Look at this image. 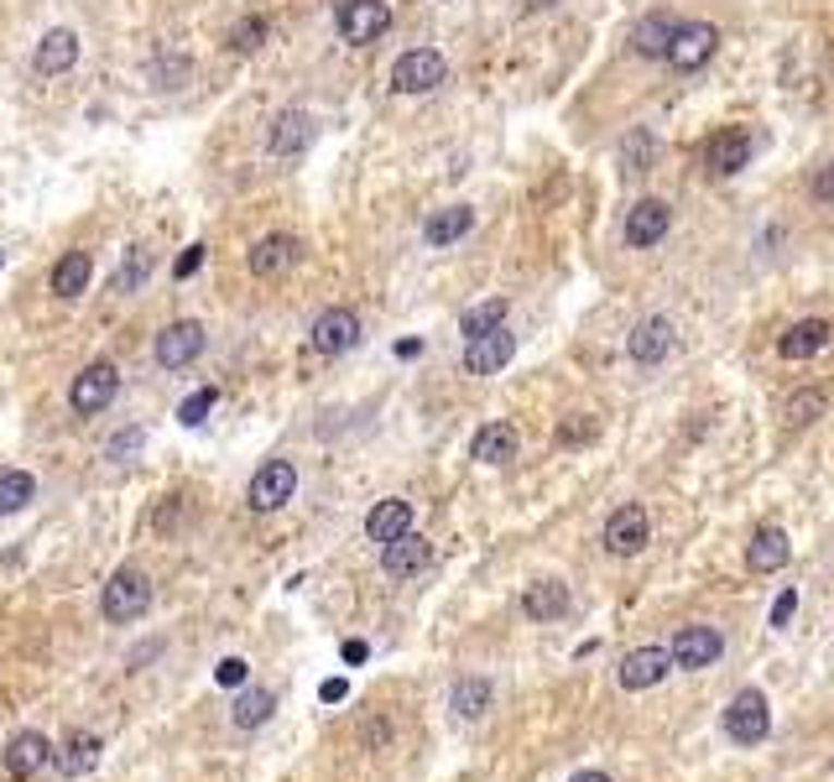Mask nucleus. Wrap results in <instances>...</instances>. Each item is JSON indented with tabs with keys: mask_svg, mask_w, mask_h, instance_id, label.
I'll return each mask as SVG.
<instances>
[{
	"mask_svg": "<svg viewBox=\"0 0 834 782\" xmlns=\"http://www.w3.org/2000/svg\"><path fill=\"white\" fill-rule=\"evenodd\" d=\"M428 558H433V548H428V538H418V532H402L397 543L382 548V569L391 574V579H412V574H423L428 569Z\"/></svg>",
	"mask_w": 834,
	"mask_h": 782,
	"instance_id": "6ab92c4d",
	"label": "nucleus"
},
{
	"mask_svg": "<svg viewBox=\"0 0 834 782\" xmlns=\"http://www.w3.org/2000/svg\"><path fill=\"white\" fill-rule=\"evenodd\" d=\"M646 538H652V521L646 512L631 501V506H616L611 521H605V553H616V558H631V553H642Z\"/></svg>",
	"mask_w": 834,
	"mask_h": 782,
	"instance_id": "1a4fd4ad",
	"label": "nucleus"
},
{
	"mask_svg": "<svg viewBox=\"0 0 834 782\" xmlns=\"http://www.w3.org/2000/svg\"><path fill=\"white\" fill-rule=\"evenodd\" d=\"M26 501H37V480H32L26 470H5V474H0V517L22 512Z\"/></svg>",
	"mask_w": 834,
	"mask_h": 782,
	"instance_id": "f704fd0d",
	"label": "nucleus"
},
{
	"mask_svg": "<svg viewBox=\"0 0 834 782\" xmlns=\"http://www.w3.org/2000/svg\"><path fill=\"white\" fill-rule=\"evenodd\" d=\"M511 350H517V339H511L506 324L491 329V334H480V339H464V371H470V376H496L500 365L511 360Z\"/></svg>",
	"mask_w": 834,
	"mask_h": 782,
	"instance_id": "4468645a",
	"label": "nucleus"
},
{
	"mask_svg": "<svg viewBox=\"0 0 834 782\" xmlns=\"http://www.w3.org/2000/svg\"><path fill=\"white\" fill-rule=\"evenodd\" d=\"M793 611H798V590H783L777 594V605H772V626H787Z\"/></svg>",
	"mask_w": 834,
	"mask_h": 782,
	"instance_id": "37998d69",
	"label": "nucleus"
},
{
	"mask_svg": "<svg viewBox=\"0 0 834 782\" xmlns=\"http://www.w3.org/2000/svg\"><path fill=\"white\" fill-rule=\"evenodd\" d=\"M52 761H58L63 778H84V772L99 761V735H69V746H63Z\"/></svg>",
	"mask_w": 834,
	"mask_h": 782,
	"instance_id": "7c9ffc66",
	"label": "nucleus"
},
{
	"mask_svg": "<svg viewBox=\"0 0 834 782\" xmlns=\"http://www.w3.org/2000/svg\"><path fill=\"white\" fill-rule=\"evenodd\" d=\"M271 710H277V694L271 688H245L235 699V710H230V720H235L240 731H256V725L271 720Z\"/></svg>",
	"mask_w": 834,
	"mask_h": 782,
	"instance_id": "c756f323",
	"label": "nucleus"
},
{
	"mask_svg": "<svg viewBox=\"0 0 834 782\" xmlns=\"http://www.w3.org/2000/svg\"><path fill=\"white\" fill-rule=\"evenodd\" d=\"M824 407H830V397H824L819 386H809V392H793V397H787V423L809 428V423H819V418H824Z\"/></svg>",
	"mask_w": 834,
	"mask_h": 782,
	"instance_id": "c9c22d12",
	"label": "nucleus"
},
{
	"mask_svg": "<svg viewBox=\"0 0 834 782\" xmlns=\"http://www.w3.org/2000/svg\"><path fill=\"white\" fill-rule=\"evenodd\" d=\"M449 705H454L459 720H480V714L491 710V684H485V678H459Z\"/></svg>",
	"mask_w": 834,
	"mask_h": 782,
	"instance_id": "72a5a7b5",
	"label": "nucleus"
},
{
	"mask_svg": "<svg viewBox=\"0 0 834 782\" xmlns=\"http://www.w3.org/2000/svg\"><path fill=\"white\" fill-rule=\"evenodd\" d=\"M678 26L667 11H646L642 22H637V32H631V48H637V58H667L673 52V37H678Z\"/></svg>",
	"mask_w": 834,
	"mask_h": 782,
	"instance_id": "aec40b11",
	"label": "nucleus"
},
{
	"mask_svg": "<svg viewBox=\"0 0 834 782\" xmlns=\"http://www.w3.org/2000/svg\"><path fill=\"white\" fill-rule=\"evenodd\" d=\"M298 491V470H292V459H266L262 470L251 474V506L256 512H277L287 506Z\"/></svg>",
	"mask_w": 834,
	"mask_h": 782,
	"instance_id": "9b49d317",
	"label": "nucleus"
},
{
	"mask_svg": "<svg viewBox=\"0 0 834 782\" xmlns=\"http://www.w3.org/2000/svg\"><path fill=\"white\" fill-rule=\"evenodd\" d=\"M506 324V298H485V303H475V309H464V318H459V334L464 339H480V334H491Z\"/></svg>",
	"mask_w": 834,
	"mask_h": 782,
	"instance_id": "473e14b6",
	"label": "nucleus"
},
{
	"mask_svg": "<svg viewBox=\"0 0 834 782\" xmlns=\"http://www.w3.org/2000/svg\"><path fill=\"white\" fill-rule=\"evenodd\" d=\"M309 345L318 350V356H345V350H355L360 345V318L350 309H324L318 318H313Z\"/></svg>",
	"mask_w": 834,
	"mask_h": 782,
	"instance_id": "0eeeda50",
	"label": "nucleus"
},
{
	"mask_svg": "<svg viewBox=\"0 0 834 782\" xmlns=\"http://www.w3.org/2000/svg\"><path fill=\"white\" fill-rule=\"evenodd\" d=\"M215 678H219L225 688H240L245 678H251V667H245V658H225V663L215 667Z\"/></svg>",
	"mask_w": 834,
	"mask_h": 782,
	"instance_id": "a19ab883",
	"label": "nucleus"
},
{
	"mask_svg": "<svg viewBox=\"0 0 834 782\" xmlns=\"http://www.w3.org/2000/svg\"><path fill=\"white\" fill-rule=\"evenodd\" d=\"M746 163H751V136L740 125H725L715 142H710V172L715 178H736Z\"/></svg>",
	"mask_w": 834,
	"mask_h": 782,
	"instance_id": "4be33fe9",
	"label": "nucleus"
},
{
	"mask_svg": "<svg viewBox=\"0 0 834 782\" xmlns=\"http://www.w3.org/2000/svg\"><path fill=\"white\" fill-rule=\"evenodd\" d=\"M73 63H78V32H69V26H52L48 37L37 43V52H32V69L43 73V79L69 73Z\"/></svg>",
	"mask_w": 834,
	"mask_h": 782,
	"instance_id": "a211bd4d",
	"label": "nucleus"
},
{
	"mask_svg": "<svg viewBox=\"0 0 834 782\" xmlns=\"http://www.w3.org/2000/svg\"><path fill=\"white\" fill-rule=\"evenodd\" d=\"M52 761V741L43 731H22V735H11V746H5V772L16 782H26V778H37L43 767Z\"/></svg>",
	"mask_w": 834,
	"mask_h": 782,
	"instance_id": "dca6fc26",
	"label": "nucleus"
},
{
	"mask_svg": "<svg viewBox=\"0 0 834 782\" xmlns=\"http://www.w3.org/2000/svg\"><path fill=\"white\" fill-rule=\"evenodd\" d=\"M480 465H506V459H517V428L511 423H485L475 433V444H470Z\"/></svg>",
	"mask_w": 834,
	"mask_h": 782,
	"instance_id": "c85d7f7f",
	"label": "nucleus"
},
{
	"mask_svg": "<svg viewBox=\"0 0 834 782\" xmlns=\"http://www.w3.org/2000/svg\"><path fill=\"white\" fill-rule=\"evenodd\" d=\"M402 532H412V506L407 501H376L371 512H365V538L371 543H397Z\"/></svg>",
	"mask_w": 834,
	"mask_h": 782,
	"instance_id": "412c9836",
	"label": "nucleus"
},
{
	"mask_svg": "<svg viewBox=\"0 0 834 782\" xmlns=\"http://www.w3.org/2000/svg\"><path fill=\"white\" fill-rule=\"evenodd\" d=\"M720 725H725V735H730L736 746H762L766 731H772V705H766V694L762 688H740L736 699L725 705Z\"/></svg>",
	"mask_w": 834,
	"mask_h": 782,
	"instance_id": "f03ea898",
	"label": "nucleus"
},
{
	"mask_svg": "<svg viewBox=\"0 0 834 782\" xmlns=\"http://www.w3.org/2000/svg\"><path fill=\"white\" fill-rule=\"evenodd\" d=\"M667 667H673V647H637V652H626L620 658V688H631V694H642V688H657L667 678Z\"/></svg>",
	"mask_w": 834,
	"mask_h": 782,
	"instance_id": "f8f14e48",
	"label": "nucleus"
},
{
	"mask_svg": "<svg viewBox=\"0 0 834 782\" xmlns=\"http://www.w3.org/2000/svg\"><path fill=\"white\" fill-rule=\"evenodd\" d=\"M345 694H350V684H345V678H329V684L318 688V699H324V705H339Z\"/></svg>",
	"mask_w": 834,
	"mask_h": 782,
	"instance_id": "49530a36",
	"label": "nucleus"
},
{
	"mask_svg": "<svg viewBox=\"0 0 834 782\" xmlns=\"http://www.w3.org/2000/svg\"><path fill=\"white\" fill-rule=\"evenodd\" d=\"M715 48H720V26H710V22H684L678 26V37H673V52H667V63L678 73H693V69H704L710 58H715Z\"/></svg>",
	"mask_w": 834,
	"mask_h": 782,
	"instance_id": "423d86ee",
	"label": "nucleus"
},
{
	"mask_svg": "<svg viewBox=\"0 0 834 782\" xmlns=\"http://www.w3.org/2000/svg\"><path fill=\"white\" fill-rule=\"evenodd\" d=\"M553 5H558V0H527V11H532V16H537V11H553Z\"/></svg>",
	"mask_w": 834,
	"mask_h": 782,
	"instance_id": "8fccbe9b",
	"label": "nucleus"
},
{
	"mask_svg": "<svg viewBox=\"0 0 834 782\" xmlns=\"http://www.w3.org/2000/svg\"><path fill=\"white\" fill-rule=\"evenodd\" d=\"M418 350H423V339H402V345H397V356H402V360H412Z\"/></svg>",
	"mask_w": 834,
	"mask_h": 782,
	"instance_id": "09e8293b",
	"label": "nucleus"
},
{
	"mask_svg": "<svg viewBox=\"0 0 834 782\" xmlns=\"http://www.w3.org/2000/svg\"><path fill=\"white\" fill-rule=\"evenodd\" d=\"M667 225H673V209L663 198H637V209L626 214V245L631 251H652L667 236Z\"/></svg>",
	"mask_w": 834,
	"mask_h": 782,
	"instance_id": "ddd939ff",
	"label": "nucleus"
},
{
	"mask_svg": "<svg viewBox=\"0 0 834 782\" xmlns=\"http://www.w3.org/2000/svg\"><path fill=\"white\" fill-rule=\"evenodd\" d=\"M215 402H219V392H215V386H198V392H193L189 402L178 407V423H183V428H198V423H204V418H209V412H215Z\"/></svg>",
	"mask_w": 834,
	"mask_h": 782,
	"instance_id": "4c0bfd02",
	"label": "nucleus"
},
{
	"mask_svg": "<svg viewBox=\"0 0 834 782\" xmlns=\"http://www.w3.org/2000/svg\"><path fill=\"white\" fill-rule=\"evenodd\" d=\"M830 318H803V324H793V329L777 339V356L783 360H809V356H819L824 345H830Z\"/></svg>",
	"mask_w": 834,
	"mask_h": 782,
	"instance_id": "b1692460",
	"label": "nucleus"
},
{
	"mask_svg": "<svg viewBox=\"0 0 834 782\" xmlns=\"http://www.w3.org/2000/svg\"><path fill=\"white\" fill-rule=\"evenodd\" d=\"M813 198H819V204H834V163H824L813 172Z\"/></svg>",
	"mask_w": 834,
	"mask_h": 782,
	"instance_id": "79ce46f5",
	"label": "nucleus"
},
{
	"mask_svg": "<svg viewBox=\"0 0 834 782\" xmlns=\"http://www.w3.org/2000/svg\"><path fill=\"white\" fill-rule=\"evenodd\" d=\"M652 163H657V136L642 131V125L626 131V136H620V167H626V172H652Z\"/></svg>",
	"mask_w": 834,
	"mask_h": 782,
	"instance_id": "2f4dec72",
	"label": "nucleus"
},
{
	"mask_svg": "<svg viewBox=\"0 0 834 782\" xmlns=\"http://www.w3.org/2000/svg\"><path fill=\"white\" fill-rule=\"evenodd\" d=\"M309 142H313V120H309V110H282V116L271 120V136H266L271 157H298V152H303Z\"/></svg>",
	"mask_w": 834,
	"mask_h": 782,
	"instance_id": "5701e85b",
	"label": "nucleus"
},
{
	"mask_svg": "<svg viewBox=\"0 0 834 782\" xmlns=\"http://www.w3.org/2000/svg\"><path fill=\"white\" fill-rule=\"evenodd\" d=\"M595 438V418L590 412H573L569 423L558 428V444H590Z\"/></svg>",
	"mask_w": 834,
	"mask_h": 782,
	"instance_id": "ea45409f",
	"label": "nucleus"
},
{
	"mask_svg": "<svg viewBox=\"0 0 834 782\" xmlns=\"http://www.w3.org/2000/svg\"><path fill=\"white\" fill-rule=\"evenodd\" d=\"M99 611H105V621H116V626L142 621L152 611V579L142 569H116L110 585H105V594H99Z\"/></svg>",
	"mask_w": 834,
	"mask_h": 782,
	"instance_id": "f257e3e1",
	"label": "nucleus"
},
{
	"mask_svg": "<svg viewBox=\"0 0 834 782\" xmlns=\"http://www.w3.org/2000/svg\"><path fill=\"white\" fill-rule=\"evenodd\" d=\"M569 782H611L605 772H579V778H569Z\"/></svg>",
	"mask_w": 834,
	"mask_h": 782,
	"instance_id": "3c124183",
	"label": "nucleus"
},
{
	"mask_svg": "<svg viewBox=\"0 0 834 782\" xmlns=\"http://www.w3.org/2000/svg\"><path fill=\"white\" fill-rule=\"evenodd\" d=\"M522 611L532 621H564L569 616V585H558V579H537V585H527Z\"/></svg>",
	"mask_w": 834,
	"mask_h": 782,
	"instance_id": "393cba45",
	"label": "nucleus"
},
{
	"mask_svg": "<svg viewBox=\"0 0 834 782\" xmlns=\"http://www.w3.org/2000/svg\"><path fill=\"white\" fill-rule=\"evenodd\" d=\"M266 43V16H245V22L230 32V48L235 52H256Z\"/></svg>",
	"mask_w": 834,
	"mask_h": 782,
	"instance_id": "58836bf2",
	"label": "nucleus"
},
{
	"mask_svg": "<svg viewBox=\"0 0 834 782\" xmlns=\"http://www.w3.org/2000/svg\"><path fill=\"white\" fill-rule=\"evenodd\" d=\"M365 658H371L365 641H345V663H365Z\"/></svg>",
	"mask_w": 834,
	"mask_h": 782,
	"instance_id": "de8ad7c7",
	"label": "nucleus"
},
{
	"mask_svg": "<svg viewBox=\"0 0 834 782\" xmlns=\"http://www.w3.org/2000/svg\"><path fill=\"white\" fill-rule=\"evenodd\" d=\"M793 558V543H787L783 527H762L757 538H751V548H746V564L757 574H777Z\"/></svg>",
	"mask_w": 834,
	"mask_h": 782,
	"instance_id": "a878e982",
	"label": "nucleus"
},
{
	"mask_svg": "<svg viewBox=\"0 0 834 782\" xmlns=\"http://www.w3.org/2000/svg\"><path fill=\"white\" fill-rule=\"evenodd\" d=\"M298 256H303V245H298V236H262L256 245H251V272L256 277H282V272H292L298 266Z\"/></svg>",
	"mask_w": 834,
	"mask_h": 782,
	"instance_id": "f3484780",
	"label": "nucleus"
},
{
	"mask_svg": "<svg viewBox=\"0 0 834 782\" xmlns=\"http://www.w3.org/2000/svg\"><path fill=\"white\" fill-rule=\"evenodd\" d=\"M673 339H678V329H673V318H663V313H652V318H642V324L631 329V339H626V350H631V360H637V365H657V360H667V350H673Z\"/></svg>",
	"mask_w": 834,
	"mask_h": 782,
	"instance_id": "2eb2a0df",
	"label": "nucleus"
},
{
	"mask_svg": "<svg viewBox=\"0 0 834 782\" xmlns=\"http://www.w3.org/2000/svg\"><path fill=\"white\" fill-rule=\"evenodd\" d=\"M720 652H725V637H720L715 626H684V631L673 637V667H684V673L715 667Z\"/></svg>",
	"mask_w": 834,
	"mask_h": 782,
	"instance_id": "9d476101",
	"label": "nucleus"
},
{
	"mask_svg": "<svg viewBox=\"0 0 834 782\" xmlns=\"http://www.w3.org/2000/svg\"><path fill=\"white\" fill-rule=\"evenodd\" d=\"M146 277H152V251L131 245V256L120 261V272H116V292H142Z\"/></svg>",
	"mask_w": 834,
	"mask_h": 782,
	"instance_id": "e433bc0d",
	"label": "nucleus"
},
{
	"mask_svg": "<svg viewBox=\"0 0 834 782\" xmlns=\"http://www.w3.org/2000/svg\"><path fill=\"white\" fill-rule=\"evenodd\" d=\"M142 449V428H131V433H116L110 438V454H136Z\"/></svg>",
	"mask_w": 834,
	"mask_h": 782,
	"instance_id": "a18cd8bd",
	"label": "nucleus"
},
{
	"mask_svg": "<svg viewBox=\"0 0 834 782\" xmlns=\"http://www.w3.org/2000/svg\"><path fill=\"white\" fill-rule=\"evenodd\" d=\"M470 225H475V209H470V204H449V209L428 214L423 240H428V245H454L459 236H470Z\"/></svg>",
	"mask_w": 834,
	"mask_h": 782,
	"instance_id": "cd10ccee",
	"label": "nucleus"
},
{
	"mask_svg": "<svg viewBox=\"0 0 834 782\" xmlns=\"http://www.w3.org/2000/svg\"><path fill=\"white\" fill-rule=\"evenodd\" d=\"M198 356H204V324L198 318H178L157 334V365H167V371H183Z\"/></svg>",
	"mask_w": 834,
	"mask_h": 782,
	"instance_id": "6e6552de",
	"label": "nucleus"
},
{
	"mask_svg": "<svg viewBox=\"0 0 834 782\" xmlns=\"http://www.w3.org/2000/svg\"><path fill=\"white\" fill-rule=\"evenodd\" d=\"M444 79H449V63H444V52L438 48H412L391 63V89H397V95H428V89H438Z\"/></svg>",
	"mask_w": 834,
	"mask_h": 782,
	"instance_id": "7ed1b4c3",
	"label": "nucleus"
},
{
	"mask_svg": "<svg viewBox=\"0 0 834 782\" xmlns=\"http://www.w3.org/2000/svg\"><path fill=\"white\" fill-rule=\"evenodd\" d=\"M334 22H339V37L350 48H371L376 37H386V26H391V5L386 0H345Z\"/></svg>",
	"mask_w": 834,
	"mask_h": 782,
	"instance_id": "39448f33",
	"label": "nucleus"
},
{
	"mask_svg": "<svg viewBox=\"0 0 834 782\" xmlns=\"http://www.w3.org/2000/svg\"><path fill=\"white\" fill-rule=\"evenodd\" d=\"M116 392H120V371L110 360H95V365H84V371L73 376L69 407L78 418H89V412H105V407L116 402Z\"/></svg>",
	"mask_w": 834,
	"mask_h": 782,
	"instance_id": "20e7f679",
	"label": "nucleus"
},
{
	"mask_svg": "<svg viewBox=\"0 0 834 782\" xmlns=\"http://www.w3.org/2000/svg\"><path fill=\"white\" fill-rule=\"evenodd\" d=\"M89 277H95L89 251H63L58 266H52V292H58V298H84V292H89Z\"/></svg>",
	"mask_w": 834,
	"mask_h": 782,
	"instance_id": "bb28decb",
	"label": "nucleus"
},
{
	"mask_svg": "<svg viewBox=\"0 0 834 782\" xmlns=\"http://www.w3.org/2000/svg\"><path fill=\"white\" fill-rule=\"evenodd\" d=\"M198 266H204V245H189V251L178 256V266H172V272H178V277H193Z\"/></svg>",
	"mask_w": 834,
	"mask_h": 782,
	"instance_id": "c03bdc74",
	"label": "nucleus"
}]
</instances>
